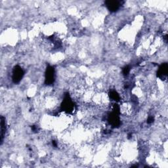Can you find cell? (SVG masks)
Segmentation results:
<instances>
[{
  "instance_id": "obj_1",
  "label": "cell",
  "mask_w": 168,
  "mask_h": 168,
  "mask_svg": "<svg viewBox=\"0 0 168 168\" xmlns=\"http://www.w3.org/2000/svg\"><path fill=\"white\" fill-rule=\"evenodd\" d=\"M23 74H24L22 69L17 66L14 69L13 73V80L15 83L19 82L21 78H22Z\"/></svg>"
},
{
  "instance_id": "obj_2",
  "label": "cell",
  "mask_w": 168,
  "mask_h": 168,
  "mask_svg": "<svg viewBox=\"0 0 168 168\" xmlns=\"http://www.w3.org/2000/svg\"><path fill=\"white\" fill-rule=\"evenodd\" d=\"M108 9L111 11H116L120 5V3L117 1H107L105 2Z\"/></svg>"
},
{
  "instance_id": "obj_3",
  "label": "cell",
  "mask_w": 168,
  "mask_h": 168,
  "mask_svg": "<svg viewBox=\"0 0 168 168\" xmlns=\"http://www.w3.org/2000/svg\"><path fill=\"white\" fill-rule=\"evenodd\" d=\"M54 80V69L53 68H49L47 70L46 81L47 83L51 84Z\"/></svg>"
},
{
  "instance_id": "obj_4",
  "label": "cell",
  "mask_w": 168,
  "mask_h": 168,
  "mask_svg": "<svg viewBox=\"0 0 168 168\" xmlns=\"http://www.w3.org/2000/svg\"><path fill=\"white\" fill-rule=\"evenodd\" d=\"M110 97L111 99H113V100H114V101H118L119 99H120V96H119V95H118L117 93H116V91H112V92L110 93Z\"/></svg>"
}]
</instances>
